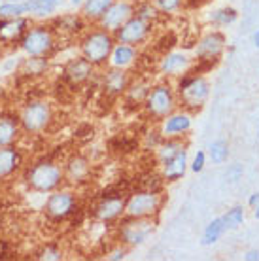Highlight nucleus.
Wrapping results in <instances>:
<instances>
[{
  "label": "nucleus",
  "mask_w": 259,
  "mask_h": 261,
  "mask_svg": "<svg viewBox=\"0 0 259 261\" xmlns=\"http://www.w3.org/2000/svg\"><path fill=\"white\" fill-rule=\"evenodd\" d=\"M208 95H210V84L206 78L184 72V78L178 82V98L184 110H201Z\"/></svg>",
  "instance_id": "nucleus-2"
},
{
  "label": "nucleus",
  "mask_w": 259,
  "mask_h": 261,
  "mask_svg": "<svg viewBox=\"0 0 259 261\" xmlns=\"http://www.w3.org/2000/svg\"><path fill=\"white\" fill-rule=\"evenodd\" d=\"M253 42H255V47L259 49V31L255 33V36H253Z\"/></svg>",
  "instance_id": "nucleus-41"
},
{
  "label": "nucleus",
  "mask_w": 259,
  "mask_h": 261,
  "mask_svg": "<svg viewBox=\"0 0 259 261\" xmlns=\"http://www.w3.org/2000/svg\"><path fill=\"white\" fill-rule=\"evenodd\" d=\"M125 255H127V250H125V248H117V250H114V252H110V254H108V259H110V261H117V259H123Z\"/></svg>",
  "instance_id": "nucleus-37"
},
{
  "label": "nucleus",
  "mask_w": 259,
  "mask_h": 261,
  "mask_svg": "<svg viewBox=\"0 0 259 261\" xmlns=\"http://www.w3.org/2000/svg\"><path fill=\"white\" fill-rule=\"evenodd\" d=\"M78 208V199L74 197L70 191H51V195L47 197L45 201V214L49 216L51 220H65L68 216H72Z\"/></svg>",
  "instance_id": "nucleus-12"
},
{
  "label": "nucleus",
  "mask_w": 259,
  "mask_h": 261,
  "mask_svg": "<svg viewBox=\"0 0 259 261\" xmlns=\"http://www.w3.org/2000/svg\"><path fill=\"white\" fill-rule=\"evenodd\" d=\"M153 220L151 218H129L125 216V220L119 225V239L127 246H138L153 233Z\"/></svg>",
  "instance_id": "nucleus-8"
},
{
  "label": "nucleus",
  "mask_w": 259,
  "mask_h": 261,
  "mask_svg": "<svg viewBox=\"0 0 259 261\" xmlns=\"http://www.w3.org/2000/svg\"><path fill=\"white\" fill-rule=\"evenodd\" d=\"M17 66H21V57H17V55L8 57V59H0V74H13Z\"/></svg>",
  "instance_id": "nucleus-33"
},
{
  "label": "nucleus",
  "mask_w": 259,
  "mask_h": 261,
  "mask_svg": "<svg viewBox=\"0 0 259 261\" xmlns=\"http://www.w3.org/2000/svg\"><path fill=\"white\" fill-rule=\"evenodd\" d=\"M225 223H223V220L221 218H216V220H212V222L208 223L206 229H204V235H202V244L204 246H210V244H214V242H218L223 237V233H225Z\"/></svg>",
  "instance_id": "nucleus-26"
},
{
  "label": "nucleus",
  "mask_w": 259,
  "mask_h": 261,
  "mask_svg": "<svg viewBox=\"0 0 259 261\" xmlns=\"http://www.w3.org/2000/svg\"><path fill=\"white\" fill-rule=\"evenodd\" d=\"M161 167H163V180L165 182H176V180H180L186 174V169H188V151L186 150L178 151L176 155L169 157L167 161H163Z\"/></svg>",
  "instance_id": "nucleus-16"
},
{
  "label": "nucleus",
  "mask_w": 259,
  "mask_h": 261,
  "mask_svg": "<svg viewBox=\"0 0 259 261\" xmlns=\"http://www.w3.org/2000/svg\"><path fill=\"white\" fill-rule=\"evenodd\" d=\"M189 65L191 61L186 53L182 51H172V53H165V57L161 59V65H159V70L167 76H178V74H184V72L189 70Z\"/></svg>",
  "instance_id": "nucleus-17"
},
{
  "label": "nucleus",
  "mask_w": 259,
  "mask_h": 261,
  "mask_svg": "<svg viewBox=\"0 0 259 261\" xmlns=\"http://www.w3.org/2000/svg\"><path fill=\"white\" fill-rule=\"evenodd\" d=\"M191 129V116L186 114V112H178V114H170L165 118V123H163L161 135L165 138L167 137H180L184 133H188Z\"/></svg>",
  "instance_id": "nucleus-18"
},
{
  "label": "nucleus",
  "mask_w": 259,
  "mask_h": 261,
  "mask_svg": "<svg viewBox=\"0 0 259 261\" xmlns=\"http://www.w3.org/2000/svg\"><path fill=\"white\" fill-rule=\"evenodd\" d=\"M163 206V197L159 191L140 190L133 193L125 204V216L129 218H153Z\"/></svg>",
  "instance_id": "nucleus-4"
},
{
  "label": "nucleus",
  "mask_w": 259,
  "mask_h": 261,
  "mask_svg": "<svg viewBox=\"0 0 259 261\" xmlns=\"http://www.w3.org/2000/svg\"><path fill=\"white\" fill-rule=\"evenodd\" d=\"M227 46V38L225 34L220 33V31H212V33H208L206 36H202L199 40V44L195 47V55H197V61L199 63H206L210 68L212 65L218 63V59L221 57V53L225 49Z\"/></svg>",
  "instance_id": "nucleus-11"
},
{
  "label": "nucleus",
  "mask_w": 259,
  "mask_h": 261,
  "mask_svg": "<svg viewBox=\"0 0 259 261\" xmlns=\"http://www.w3.org/2000/svg\"><path fill=\"white\" fill-rule=\"evenodd\" d=\"M208 157L212 159V163L216 165H221L227 161V157H229V144L225 140H216V142L210 144V148H208Z\"/></svg>",
  "instance_id": "nucleus-28"
},
{
  "label": "nucleus",
  "mask_w": 259,
  "mask_h": 261,
  "mask_svg": "<svg viewBox=\"0 0 259 261\" xmlns=\"http://www.w3.org/2000/svg\"><path fill=\"white\" fill-rule=\"evenodd\" d=\"M70 4L72 6H82V4H84V0H70Z\"/></svg>",
  "instance_id": "nucleus-40"
},
{
  "label": "nucleus",
  "mask_w": 259,
  "mask_h": 261,
  "mask_svg": "<svg viewBox=\"0 0 259 261\" xmlns=\"http://www.w3.org/2000/svg\"><path fill=\"white\" fill-rule=\"evenodd\" d=\"M114 0H84L82 4V15L85 19L98 21L102 17V13L110 8V4Z\"/></svg>",
  "instance_id": "nucleus-24"
},
{
  "label": "nucleus",
  "mask_w": 259,
  "mask_h": 261,
  "mask_svg": "<svg viewBox=\"0 0 259 261\" xmlns=\"http://www.w3.org/2000/svg\"><path fill=\"white\" fill-rule=\"evenodd\" d=\"M135 15V6L129 0H114L110 8L102 13V17L98 19L100 27L108 33H116L125 21L131 19Z\"/></svg>",
  "instance_id": "nucleus-13"
},
{
  "label": "nucleus",
  "mask_w": 259,
  "mask_h": 261,
  "mask_svg": "<svg viewBox=\"0 0 259 261\" xmlns=\"http://www.w3.org/2000/svg\"><path fill=\"white\" fill-rule=\"evenodd\" d=\"M244 259L246 261H259V250H252V252H248L244 255Z\"/></svg>",
  "instance_id": "nucleus-38"
},
{
  "label": "nucleus",
  "mask_w": 259,
  "mask_h": 261,
  "mask_svg": "<svg viewBox=\"0 0 259 261\" xmlns=\"http://www.w3.org/2000/svg\"><path fill=\"white\" fill-rule=\"evenodd\" d=\"M19 118L17 116H0V148L13 146V142L19 137Z\"/></svg>",
  "instance_id": "nucleus-21"
},
{
  "label": "nucleus",
  "mask_w": 259,
  "mask_h": 261,
  "mask_svg": "<svg viewBox=\"0 0 259 261\" xmlns=\"http://www.w3.org/2000/svg\"><path fill=\"white\" fill-rule=\"evenodd\" d=\"M27 4L29 15H36V17H47L51 13L57 12L59 0H23Z\"/></svg>",
  "instance_id": "nucleus-23"
},
{
  "label": "nucleus",
  "mask_w": 259,
  "mask_h": 261,
  "mask_svg": "<svg viewBox=\"0 0 259 261\" xmlns=\"http://www.w3.org/2000/svg\"><path fill=\"white\" fill-rule=\"evenodd\" d=\"M4 23H6V19H0V33H2V27H4Z\"/></svg>",
  "instance_id": "nucleus-42"
},
{
  "label": "nucleus",
  "mask_w": 259,
  "mask_h": 261,
  "mask_svg": "<svg viewBox=\"0 0 259 261\" xmlns=\"http://www.w3.org/2000/svg\"><path fill=\"white\" fill-rule=\"evenodd\" d=\"M248 204L252 206V208H255V206H259V193H253L250 199H248Z\"/></svg>",
  "instance_id": "nucleus-39"
},
{
  "label": "nucleus",
  "mask_w": 259,
  "mask_h": 261,
  "mask_svg": "<svg viewBox=\"0 0 259 261\" xmlns=\"http://www.w3.org/2000/svg\"><path fill=\"white\" fill-rule=\"evenodd\" d=\"M149 89H151V87H149L148 84H142V82L133 84V85L129 84L125 95H127V98H131V100H136L138 105H144V100H146V97H148Z\"/></svg>",
  "instance_id": "nucleus-29"
},
{
  "label": "nucleus",
  "mask_w": 259,
  "mask_h": 261,
  "mask_svg": "<svg viewBox=\"0 0 259 261\" xmlns=\"http://www.w3.org/2000/svg\"><path fill=\"white\" fill-rule=\"evenodd\" d=\"M51 106L47 105L45 100H33V102H29L23 108L19 116V123L21 129L25 130V133L34 135V133H42L47 125L51 123Z\"/></svg>",
  "instance_id": "nucleus-6"
},
{
  "label": "nucleus",
  "mask_w": 259,
  "mask_h": 261,
  "mask_svg": "<svg viewBox=\"0 0 259 261\" xmlns=\"http://www.w3.org/2000/svg\"><path fill=\"white\" fill-rule=\"evenodd\" d=\"M116 46V38L114 34L108 31H91L89 34H85L82 40V57L89 61L91 65L100 66L106 61L110 59V53Z\"/></svg>",
  "instance_id": "nucleus-3"
},
{
  "label": "nucleus",
  "mask_w": 259,
  "mask_h": 261,
  "mask_svg": "<svg viewBox=\"0 0 259 261\" xmlns=\"http://www.w3.org/2000/svg\"><path fill=\"white\" fill-rule=\"evenodd\" d=\"M144 105H146V112H148L151 118L165 119L167 116H170L174 112L176 97L174 93H172V89H170V85L159 84V85H153L149 89Z\"/></svg>",
  "instance_id": "nucleus-5"
},
{
  "label": "nucleus",
  "mask_w": 259,
  "mask_h": 261,
  "mask_svg": "<svg viewBox=\"0 0 259 261\" xmlns=\"http://www.w3.org/2000/svg\"><path fill=\"white\" fill-rule=\"evenodd\" d=\"M93 68H95V65H91L85 57L72 59L70 63L65 66V78L68 80L72 85H82L93 76Z\"/></svg>",
  "instance_id": "nucleus-15"
},
{
  "label": "nucleus",
  "mask_w": 259,
  "mask_h": 261,
  "mask_svg": "<svg viewBox=\"0 0 259 261\" xmlns=\"http://www.w3.org/2000/svg\"><path fill=\"white\" fill-rule=\"evenodd\" d=\"M239 17V12L235 8H220V10H214L210 13V21L218 27H227V25H233L235 21Z\"/></svg>",
  "instance_id": "nucleus-27"
},
{
  "label": "nucleus",
  "mask_w": 259,
  "mask_h": 261,
  "mask_svg": "<svg viewBox=\"0 0 259 261\" xmlns=\"http://www.w3.org/2000/svg\"><path fill=\"white\" fill-rule=\"evenodd\" d=\"M255 218L259 220V206H255Z\"/></svg>",
  "instance_id": "nucleus-43"
},
{
  "label": "nucleus",
  "mask_w": 259,
  "mask_h": 261,
  "mask_svg": "<svg viewBox=\"0 0 259 261\" xmlns=\"http://www.w3.org/2000/svg\"><path fill=\"white\" fill-rule=\"evenodd\" d=\"M136 49L133 46H127V44H116L114 49L110 53V63L112 66H116V68H127L135 63L136 59Z\"/></svg>",
  "instance_id": "nucleus-22"
},
{
  "label": "nucleus",
  "mask_w": 259,
  "mask_h": 261,
  "mask_svg": "<svg viewBox=\"0 0 259 261\" xmlns=\"http://www.w3.org/2000/svg\"><path fill=\"white\" fill-rule=\"evenodd\" d=\"M157 6L159 12H165V13H170V12H178L184 4V0H156L153 2Z\"/></svg>",
  "instance_id": "nucleus-32"
},
{
  "label": "nucleus",
  "mask_w": 259,
  "mask_h": 261,
  "mask_svg": "<svg viewBox=\"0 0 259 261\" xmlns=\"http://www.w3.org/2000/svg\"><path fill=\"white\" fill-rule=\"evenodd\" d=\"M135 15H138L140 19L151 23V21H156L157 17H159V10H157V6L151 4V2H142V4L135 6Z\"/></svg>",
  "instance_id": "nucleus-31"
},
{
  "label": "nucleus",
  "mask_w": 259,
  "mask_h": 261,
  "mask_svg": "<svg viewBox=\"0 0 259 261\" xmlns=\"http://www.w3.org/2000/svg\"><path fill=\"white\" fill-rule=\"evenodd\" d=\"M21 163H23V157H21L17 148H13V146L0 148V180L12 176L21 167Z\"/></svg>",
  "instance_id": "nucleus-20"
},
{
  "label": "nucleus",
  "mask_w": 259,
  "mask_h": 261,
  "mask_svg": "<svg viewBox=\"0 0 259 261\" xmlns=\"http://www.w3.org/2000/svg\"><path fill=\"white\" fill-rule=\"evenodd\" d=\"M23 15H29L25 2H0V19H19Z\"/></svg>",
  "instance_id": "nucleus-25"
},
{
  "label": "nucleus",
  "mask_w": 259,
  "mask_h": 261,
  "mask_svg": "<svg viewBox=\"0 0 259 261\" xmlns=\"http://www.w3.org/2000/svg\"><path fill=\"white\" fill-rule=\"evenodd\" d=\"M0 2H6V0H0Z\"/></svg>",
  "instance_id": "nucleus-44"
},
{
  "label": "nucleus",
  "mask_w": 259,
  "mask_h": 261,
  "mask_svg": "<svg viewBox=\"0 0 259 261\" xmlns=\"http://www.w3.org/2000/svg\"><path fill=\"white\" fill-rule=\"evenodd\" d=\"M240 176H242V165L235 163V165H231V167L227 169L225 178L229 180V182H239Z\"/></svg>",
  "instance_id": "nucleus-34"
},
{
  "label": "nucleus",
  "mask_w": 259,
  "mask_h": 261,
  "mask_svg": "<svg viewBox=\"0 0 259 261\" xmlns=\"http://www.w3.org/2000/svg\"><path fill=\"white\" fill-rule=\"evenodd\" d=\"M21 49L29 55V57H45L55 46V38L53 33L45 27H36V29H29L25 34L19 38Z\"/></svg>",
  "instance_id": "nucleus-7"
},
{
  "label": "nucleus",
  "mask_w": 259,
  "mask_h": 261,
  "mask_svg": "<svg viewBox=\"0 0 259 261\" xmlns=\"http://www.w3.org/2000/svg\"><path fill=\"white\" fill-rule=\"evenodd\" d=\"M40 259H53V261H59L63 255H61V250H57L55 246H47V248L38 255Z\"/></svg>",
  "instance_id": "nucleus-36"
},
{
  "label": "nucleus",
  "mask_w": 259,
  "mask_h": 261,
  "mask_svg": "<svg viewBox=\"0 0 259 261\" xmlns=\"http://www.w3.org/2000/svg\"><path fill=\"white\" fill-rule=\"evenodd\" d=\"M149 33H151V23L140 19L138 15H133L112 34H114L117 44H127V46L136 47L148 40Z\"/></svg>",
  "instance_id": "nucleus-9"
},
{
  "label": "nucleus",
  "mask_w": 259,
  "mask_h": 261,
  "mask_svg": "<svg viewBox=\"0 0 259 261\" xmlns=\"http://www.w3.org/2000/svg\"><path fill=\"white\" fill-rule=\"evenodd\" d=\"M257 138H259V130H257Z\"/></svg>",
  "instance_id": "nucleus-45"
},
{
  "label": "nucleus",
  "mask_w": 259,
  "mask_h": 261,
  "mask_svg": "<svg viewBox=\"0 0 259 261\" xmlns=\"http://www.w3.org/2000/svg\"><path fill=\"white\" fill-rule=\"evenodd\" d=\"M204 165H206V153H204V151H197L193 163H191V170H193V172H201V170L204 169Z\"/></svg>",
  "instance_id": "nucleus-35"
},
{
  "label": "nucleus",
  "mask_w": 259,
  "mask_h": 261,
  "mask_svg": "<svg viewBox=\"0 0 259 261\" xmlns=\"http://www.w3.org/2000/svg\"><path fill=\"white\" fill-rule=\"evenodd\" d=\"M91 174V163L89 159L84 155H72L68 161H66V167H65V178L72 180V182H84L87 180Z\"/></svg>",
  "instance_id": "nucleus-19"
},
{
  "label": "nucleus",
  "mask_w": 259,
  "mask_h": 261,
  "mask_svg": "<svg viewBox=\"0 0 259 261\" xmlns=\"http://www.w3.org/2000/svg\"><path fill=\"white\" fill-rule=\"evenodd\" d=\"M25 180L29 184V188L36 193H51L63 184L65 180V170L59 165L51 163V161H38L29 167L25 174Z\"/></svg>",
  "instance_id": "nucleus-1"
},
{
  "label": "nucleus",
  "mask_w": 259,
  "mask_h": 261,
  "mask_svg": "<svg viewBox=\"0 0 259 261\" xmlns=\"http://www.w3.org/2000/svg\"><path fill=\"white\" fill-rule=\"evenodd\" d=\"M125 204H127V199L121 191H117V193L104 191L100 201L93 206V216H95V220L104 223L116 222L125 214Z\"/></svg>",
  "instance_id": "nucleus-10"
},
{
  "label": "nucleus",
  "mask_w": 259,
  "mask_h": 261,
  "mask_svg": "<svg viewBox=\"0 0 259 261\" xmlns=\"http://www.w3.org/2000/svg\"><path fill=\"white\" fill-rule=\"evenodd\" d=\"M221 220L225 223V229H237L240 223L244 222V210L242 206H233L231 210H227V214L221 216Z\"/></svg>",
  "instance_id": "nucleus-30"
},
{
  "label": "nucleus",
  "mask_w": 259,
  "mask_h": 261,
  "mask_svg": "<svg viewBox=\"0 0 259 261\" xmlns=\"http://www.w3.org/2000/svg\"><path fill=\"white\" fill-rule=\"evenodd\" d=\"M102 87L106 95L110 97H119V95H125L127 87H129V74L125 68H116L112 66L110 70L104 74L102 78Z\"/></svg>",
  "instance_id": "nucleus-14"
}]
</instances>
